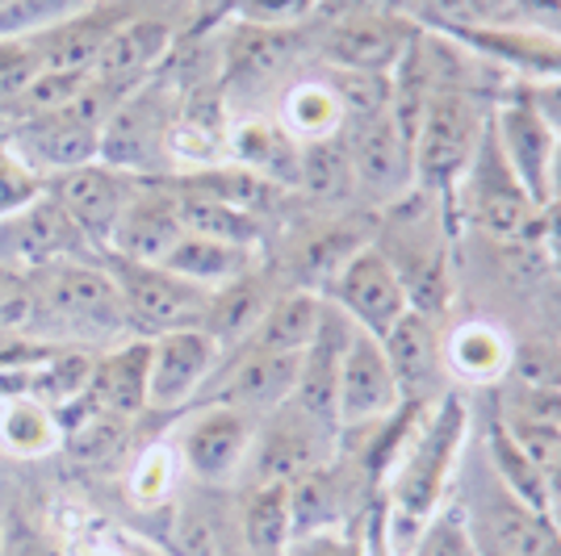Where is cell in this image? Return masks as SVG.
<instances>
[{
	"label": "cell",
	"mask_w": 561,
	"mask_h": 556,
	"mask_svg": "<svg viewBox=\"0 0 561 556\" xmlns=\"http://www.w3.org/2000/svg\"><path fill=\"white\" fill-rule=\"evenodd\" d=\"M356 331L381 339L390 326L411 310L407 285L398 277V268L390 264V255L377 243H360L356 252L328 277V285L319 289Z\"/></svg>",
	"instance_id": "cell-6"
},
{
	"label": "cell",
	"mask_w": 561,
	"mask_h": 556,
	"mask_svg": "<svg viewBox=\"0 0 561 556\" xmlns=\"http://www.w3.org/2000/svg\"><path fill=\"white\" fill-rule=\"evenodd\" d=\"M482 556H499V553H494V548H486V544H482Z\"/></svg>",
	"instance_id": "cell-49"
},
{
	"label": "cell",
	"mask_w": 561,
	"mask_h": 556,
	"mask_svg": "<svg viewBox=\"0 0 561 556\" xmlns=\"http://www.w3.org/2000/svg\"><path fill=\"white\" fill-rule=\"evenodd\" d=\"M38 76H43V63L34 55L30 34H0V117L22 101Z\"/></svg>",
	"instance_id": "cell-37"
},
{
	"label": "cell",
	"mask_w": 561,
	"mask_h": 556,
	"mask_svg": "<svg viewBox=\"0 0 561 556\" xmlns=\"http://www.w3.org/2000/svg\"><path fill=\"white\" fill-rule=\"evenodd\" d=\"M280 556H285V553H280Z\"/></svg>",
	"instance_id": "cell-52"
},
{
	"label": "cell",
	"mask_w": 561,
	"mask_h": 556,
	"mask_svg": "<svg viewBox=\"0 0 561 556\" xmlns=\"http://www.w3.org/2000/svg\"><path fill=\"white\" fill-rule=\"evenodd\" d=\"M84 255L96 252L68 218V209L47 193L18 213L0 218V264L4 268L34 273V268H47L59 259H84Z\"/></svg>",
	"instance_id": "cell-11"
},
{
	"label": "cell",
	"mask_w": 561,
	"mask_h": 556,
	"mask_svg": "<svg viewBox=\"0 0 561 556\" xmlns=\"http://www.w3.org/2000/svg\"><path fill=\"white\" fill-rule=\"evenodd\" d=\"M335 452H340V436L302 415L294 402H285L280 410L256 422L239 486H294L319 464L335 461Z\"/></svg>",
	"instance_id": "cell-5"
},
{
	"label": "cell",
	"mask_w": 561,
	"mask_h": 556,
	"mask_svg": "<svg viewBox=\"0 0 561 556\" xmlns=\"http://www.w3.org/2000/svg\"><path fill=\"white\" fill-rule=\"evenodd\" d=\"M30 277V339L59 344V348H114L122 339H135L126 323V305L101 255L59 259L47 268L25 273Z\"/></svg>",
	"instance_id": "cell-1"
},
{
	"label": "cell",
	"mask_w": 561,
	"mask_h": 556,
	"mask_svg": "<svg viewBox=\"0 0 561 556\" xmlns=\"http://www.w3.org/2000/svg\"><path fill=\"white\" fill-rule=\"evenodd\" d=\"M168 273L185 277L188 285L202 289H222L231 280L256 273V247H239V243H222V239H206V234H181L176 247L160 259Z\"/></svg>",
	"instance_id": "cell-29"
},
{
	"label": "cell",
	"mask_w": 561,
	"mask_h": 556,
	"mask_svg": "<svg viewBox=\"0 0 561 556\" xmlns=\"http://www.w3.org/2000/svg\"><path fill=\"white\" fill-rule=\"evenodd\" d=\"M202 498H185L172 510V556H248L239 535V514L218 507L210 486Z\"/></svg>",
	"instance_id": "cell-27"
},
{
	"label": "cell",
	"mask_w": 561,
	"mask_h": 556,
	"mask_svg": "<svg viewBox=\"0 0 561 556\" xmlns=\"http://www.w3.org/2000/svg\"><path fill=\"white\" fill-rule=\"evenodd\" d=\"M352 489H356V482H352V477H344L340 452H335V461L319 464L314 473L298 477V482L289 486V514H294V535L335 532V528H348V519H352Z\"/></svg>",
	"instance_id": "cell-26"
},
{
	"label": "cell",
	"mask_w": 561,
	"mask_h": 556,
	"mask_svg": "<svg viewBox=\"0 0 561 556\" xmlns=\"http://www.w3.org/2000/svg\"><path fill=\"white\" fill-rule=\"evenodd\" d=\"M9 4H13V0H0V13H4V9H9Z\"/></svg>",
	"instance_id": "cell-51"
},
{
	"label": "cell",
	"mask_w": 561,
	"mask_h": 556,
	"mask_svg": "<svg viewBox=\"0 0 561 556\" xmlns=\"http://www.w3.org/2000/svg\"><path fill=\"white\" fill-rule=\"evenodd\" d=\"M486 117L478 109V96L469 93L461 59H448L445 76L436 84V93L423 109V121L411 142V160H415V188L445 197L461 185L469 163L478 155V147L486 139Z\"/></svg>",
	"instance_id": "cell-3"
},
{
	"label": "cell",
	"mask_w": 561,
	"mask_h": 556,
	"mask_svg": "<svg viewBox=\"0 0 561 556\" xmlns=\"http://www.w3.org/2000/svg\"><path fill=\"white\" fill-rule=\"evenodd\" d=\"M558 528H561V523H558Z\"/></svg>",
	"instance_id": "cell-53"
},
{
	"label": "cell",
	"mask_w": 561,
	"mask_h": 556,
	"mask_svg": "<svg viewBox=\"0 0 561 556\" xmlns=\"http://www.w3.org/2000/svg\"><path fill=\"white\" fill-rule=\"evenodd\" d=\"M306 30H268V25L231 22L227 43H222V84L231 93L285 89L289 71L306 50Z\"/></svg>",
	"instance_id": "cell-14"
},
{
	"label": "cell",
	"mask_w": 561,
	"mask_h": 556,
	"mask_svg": "<svg viewBox=\"0 0 561 556\" xmlns=\"http://www.w3.org/2000/svg\"><path fill=\"white\" fill-rule=\"evenodd\" d=\"M147 377H151V344L122 339L89 364V381H84L80 402L96 415L130 422L147 410Z\"/></svg>",
	"instance_id": "cell-21"
},
{
	"label": "cell",
	"mask_w": 561,
	"mask_h": 556,
	"mask_svg": "<svg viewBox=\"0 0 561 556\" xmlns=\"http://www.w3.org/2000/svg\"><path fill=\"white\" fill-rule=\"evenodd\" d=\"M285 556H360V532L335 528V532L294 535Z\"/></svg>",
	"instance_id": "cell-42"
},
{
	"label": "cell",
	"mask_w": 561,
	"mask_h": 556,
	"mask_svg": "<svg viewBox=\"0 0 561 556\" xmlns=\"http://www.w3.org/2000/svg\"><path fill=\"white\" fill-rule=\"evenodd\" d=\"M252 436H256V418H248L234 406H222V402H206L202 410L185 418L172 452L197 486L227 489L243 473Z\"/></svg>",
	"instance_id": "cell-8"
},
{
	"label": "cell",
	"mask_w": 561,
	"mask_h": 556,
	"mask_svg": "<svg viewBox=\"0 0 561 556\" xmlns=\"http://www.w3.org/2000/svg\"><path fill=\"white\" fill-rule=\"evenodd\" d=\"M101 259L122 293L126 323H130L135 339H160L168 331H188V326L206 323L210 289L188 285L185 277L168 273L164 264H139V259L114 252H101Z\"/></svg>",
	"instance_id": "cell-4"
},
{
	"label": "cell",
	"mask_w": 561,
	"mask_h": 556,
	"mask_svg": "<svg viewBox=\"0 0 561 556\" xmlns=\"http://www.w3.org/2000/svg\"><path fill=\"white\" fill-rule=\"evenodd\" d=\"M9 556H68L50 535H38V532H25L22 540H13V548Z\"/></svg>",
	"instance_id": "cell-44"
},
{
	"label": "cell",
	"mask_w": 561,
	"mask_h": 556,
	"mask_svg": "<svg viewBox=\"0 0 561 556\" xmlns=\"http://www.w3.org/2000/svg\"><path fill=\"white\" fill-rule=\"evenodd\" d=\"M197 4H210V9H218V0H197Z\"/></svg>",
	"instance_id": "cell-50"
},
{
	"label": "cell",
	"mask_w": 561,
	"mask_h": 556,
	"mask_svg": "<svg viewBox=\"0 0 561 556\" xmlns=\"http://www.w3.org/2000/svg\"><path fill=\"white\" fill-rule=\"evenodd\" d=\"M314 0H218V18L239 25H268V30H306L314 22Z\"/></svg>",
	"instance_id": "cell-36"
},
{
	"label": "cell",
	"mask_w": 561,
	"mask_h": 556,
	"mask_svg": "<svg viewBox=\"0 0 561 556\" xmlns=\"http://www.w3.org/2000/svg\"><path fill=\"white\" fill-rule=\"evenodd\" d=\"M30 318H34L30 277L18 273V268H4V264H0V344L30 339Z\"/></svg>",
	"instance_id": "cell-40"
},
{
	"label": "cell",
	"mask_w": 561,
	"mask_h": 556,
	"mask_svg": "<svg viewBox=\"0 0 561 556\" xmlns=\"http://www.w3.org/2000/svg\"><path fill=\"white\" fill-rule=\"evenodd\" d=\"M461 181H473L469 213H473L478 231H486L499 243H515L519 234L533 227L540 206L507 172V163L499 160V151H494L491 142V126H486V139H482V147H478V155H473V163H469V172Z\"/></svg>",
	"instance_id": "cell-18"
},
{
	"label": "cell",
	"mask_w": 561,
	"mask_h": 556,
	"mask_svg": "<svg viewBox=\"0 0 561 556\" xmlns=\"http://www.w3.org/2000/svg\"><path fill=\"white\" fill-rule=\"evenodd\" d=\"M340 139L348 147L352 172H356V193H365L377 206H394L415 188V160L411 142L398 130L394 114H374L360 121H344Z\"/></svg>",
	"instance_id": "cell-9"
},
{
	"label": "cell",
	"mask_w": 561,
	"mask_h": 556,
	"mask_svg": "<svg viewBox=\"0 0 561 556\" xmlns=\"http://www.w3.org/2000/svg\"><path fill=\"white\" fill-rule=\"evenodd\" d=\"M43 193H47V181L0 139V218H9V213L25 209L30 201H38Z\"/></svg>",
	"instance_id": "cell-39"
},
{
	"label": "cell",
	"mask_w": 561,
	"mask_h": 556,
	"mask_svg": "<svg viewBox=\"0 0 561 556\" xmlns=\"http://www.w3.org/2000/svg\"><path fill=\"white\" fill-rule=\"evenodd\" d=\"M130 13L105 0V4H84V9H68L64 18L30 30V43L43 71H68V76H93L96 59L105 43L114 38V30L126 22Z\"/></svg>",
	"instance_id": "cell-16"
},
{
	"label": "cell",
	"mask_w": 561,
	"mask_h": 556,
	"mask_svg": "<svg viewBox=\"0 0 561 556\" xmlns=\"http://www.w3.org/2000/svg\"><path fill=\"white\" fill-rule=\"evenodd\" d=\"M59 422L34 397H4L0 406V448L13 456H47L59 448Z\"/></svg>",
	"instance_id": "cell-34"
},
{
	"label": "cell",
	"mask_w": 561,
	"mask_h": 556,
	"mask_svg": "<svg viewBox=\"0 0 561 556\" xmlns=\"http://www.w3.org/2000/svg\"><path fill=\"white\" fill-rule=\"evenodd\" d=\"M298 151L302 147L280 130L277 117L273 121L252 117L227 130V160L273 188H298Z\"/></svg>",
	"instance_id": "cell-24"
},
{
	"label": "cell",
	"mask_w": 561,
	"mask_h": 556,
	"mask_svg": "<svg viewBox=\"0 0 561 556\" xmlns=\"http://www.w3.org/2000/svg\"><path fill=\"white\" fill-rule=\"evenodd\" d=\"M411 556H482V540L473 532L461 498H448L436 514H427Z\"/></svg>",
	"instance_id": "cell-35"
},
{
	"label": "cell",
	"mask_w": 561,
	"mask_h": 556,
	"mask_svg": "<svg viewBox=\"0 0 561 556\" xmlns=\"http://www.w3.org/2000/svg\"><path fill=\"white\" fill-rule=\"evenodd\" d=\"M528 105L537 109V117L561 139V76H549V80H533L528 84Z\"/></svg>",
	"instance_id": "cell-43"
},
{
	"label": "cell",
	"mask_w": 561,
	"mask_h": 556,
	"mask_svg": "<svg viewBox=\"0 0 561 556\" xmlns=\"http://www.w3.org/2000/svg\"><path fill=\"white\" fill-rule=\"evenodd\" d=\"M122 544H126V556H172V553H164V548L139 540V535H122Z\"/></svg>",
	"instance_id": "cell-46"
},
{
	"label": "cell",
	"mask_w": 561,
	"mask_h": 556,
	"mask_svg": "<svg viewBox=\"0 0 561 556\" xmlns=\"http://www.w3.org/2000/svg\"><path fill=\"white\" fill-rule=\"evenodd\" d=\"M310 50L323 59V68L352 76H394L402 55L420 38L411 18H328L310 22Z\"/></svg>",
	"instance_id": "cell-7"
},
{
	"label": "cell",
	"mask_w": 561,
	"mask_h": 556,
	"mask_svg": "<svg viewBox=\"0 0 561 556\" xmlns=\"http://www.w3.org/2000/svg\"><path fill=\"white\" fill-rule=\"evenodd\" d=\"M176 201H181V222H185L188 234H206V239H222V243H239V247H256L260 243L256 213L227 206V201L206 197V193H188V188H176Z\"/></svg>",
	"instance_id": "cell-32"
},
{
	"label": "cell",
	"mask_w": 561,
	"mask_h": 556,
	"mask_svg": "<svg viewBox=\"0 0 561 556\" xmlns=\"http://www.w3.org/2000/svg\"><path fill=\"white\" fill-rule=\"evenodd\" d=\"M151 344V377H147V410H185L218 372L222 348L202 326L168 331Z\"/></svg>",
	"instance_id": "cell-12"
},
{
	"label": "cell",
	"mask_w": 561,
	"mask_h": 556,
	"mask_svg": "<svg viewBox=\"0 0 561 556\" xmlns=\"http://www.w3.org/2000/svg\"><path fill=\"white\" fill-rule=\"evenodd\" d=\"M328 314V298L319 289H289V293H273V302L264 310V318L256 323V331L248 335V344L239 348H256V351H285V356H302L319 326Z\"/></svg>",
	"instance_id": "cell-23"
},
{
	"label": "cell",
	"mask_w": 561,
	"mask_h": 556,
	"mask_svg": "<svg viewBox=\"0 0 561 556\" xmlns=\"http://www.w3.org/2000/svg\"><path fill=\"white\" fill-rule=\"evenodd\" d=\"M172 38H176L172 22H164V18H135L130 13L114 30V38L105 43V50H101L93 80L105 84V89H117V93H135L139 84H147V76L168 59Z\"/></svg>",
	"instance_id": "cell-22"
},
{
	"label": "cell",
	"mask_w": 561,
	"mask_h": 556,
	"mask_svg": "<svg viewBox=\"0 0 561 556\" xmlns=\"http://www.w3.org/2000/svg\"><path fill=\"white\" fill-rule=\"evenodd\" d=\"M298 193H306L314 206H348L356 197V172L340 135L306 142L298 151Z\"/></svg>",
	"instance_id": "cell-31"
},
{
	"label": "cell",
	"mask_w": 561,
	"mask_h": 556,
	"mask_svg": "<svg viewBox=\"0 0 561 556\" xmlns=\"http://www.w3.org/2000/svg\"><path fill=\"white\" fill-rule=\"evenodd\" d=\"M139 185V176H126L110 163H84V167H71L47 181V197H55L59 206L68 209V218L80 227V234L89 239V247L96 255L110 247V234H114L122 209L130 201V193Z\"/></svg>",
	"instance_id": "cell-13"
},
{
	"label": "cell",
	"mask_w": 561,
	"mask_h": 556,
	"mask_svg": "<svg viewBox=\"0 0 561 556\" xmlns=\"http://www.w3.org/2000/svg\"><path fill=\"white\" fill-rule=\"evenodd\" d=\"M549 514H553V523H561V498H553V507H549Z\"/></svg>",
	"instance_id": "cell-48"
},
{
	"label": "cell",
	"mask_w": 561,
	"mask_h": 556,
	"mask_svg": "<svg viewBox=\"0 0 561 556\" xmlns=\"http://www.w3.org/2000/svg\"><path fill=\"white\" fill-rule=\"evenodd\" d=\"M482 461L491 464V473L512 489L519 502L537 510H549V486H545V473H540L537 461H528V452L507 436L503 422H491V436H486V448H482Z\"/></svg>",
	"instance_id": "cell-33"
},
{
	"label": "cell",
	"mask_w": 561,
	"mask_h": 556,
	"mask_svg": "<svg viewBox=\"0 0 561 556\" xmlns=\"http://www.w3.org/2000/svg\"><path fill=\"white\" fill-rule=\"evenodd\" d=\"M469 406L457 390L436 397L432 406H420L415 427L398 448L394 464L386 473V507L407 510L415 519H427L453 498V477L466 456Z\"/></svg>",
	"instance_id": "cell-2"
},
{
	"label": "cell",
	"mask_w": 561,
	"mask_h": 556,
	"mask_svg": "<svg viewBox=\"0 0 561 556\" xmlns=\"http://www.w3.org/2000/svg\"><path fill=\"white\" fill-rule=\"evenodd\" d=\"M491 142L499 151V160L507 163L515 181L524 185V193L549 206V160H553V142L558 135L537 117V109L528 105V96L519 101H503L491 117Z\"/></svg>",
	"instance_id": "cell-20"
},
{
	"label": "cell",
	"mask_w": 561,
	"mask_h": 556,
	"mask_svg": "<svg viewBox=\"0 0 561 556\" xmlns=\"http://www.w3.org/2000/svg\"><path fill=\"white\" fill-rule=\"evenodd\" d=\"M381 351L390 360V372L398 381V394L407 406H432L436 397L448 394V369H445V331L436 318L420 310H407L386 335Z\"/></svg>",
	"instance_id": "cell-15"
},
{
	"label": "cell",
	"mask_w": 561,
	"mask_h": 556,
	"mask_svg": "<svg viewBox=\"0 0 561 556\" xmlns=\"http://www.w3.org/2000/svg\"><path fill=\"white\" fill-rule=\"evenodd\" d=\"M314 22L328 18H411V0H314Z\"/></svg>",
	"instance_id": "cell-41"
},
{
	"label": "cell",
	"mask_w": 561,
	"mask_h": 556,
	"mask_svg": "<svg viewBox=\"0 0 561 556\" xmlns=\"http://www.w3.org/2000/svg\"><path fill=\"white\" fill-rule=\"evenodd\" d=\"M239 535L248 556H280L294 540L289 486H243L239 502Z\"/></svg>",
	"instance_id": "cell-30"
},
{
	"label": "cell",
	"mask_w": 561,
	"mask_h": 556,
	"mask_svg": "<svg viewBox=\"0 0 561 556\" xmlns=\"http://www.w3.org/2000/svg\"><path fill=\"white\" fill-rule=\"evenodd\" d=\"M176 452L164 448V443H156V448H147L135 468H130V498L139 502V507H160L172 498V489H176Z\"/></svg>",
	"instance_id": "cell-38"
},
{
	"label": "cell",
	"mask_w": 561,
	"mask_h": 556,
	"mask_svg": "<svg viewBox=\"0 0 561 556\" xmlns=\"http://www.w3.org/2000/svg\"><path fill=\"white\" fill-rule=\"evenodd\" d=\"M298 369H302V356H285V351H256V348H239L227 369L214 372L218 390H214L210 402H222V406H234L248 418H264L280 410L289 397H294V385H298Z\"/></svg>",
	"instance_id": "cell-19"
},
{
	"label": "cell",
	"mask_w": 561,
	"mask_h": 556,
	"mask_svg": "<svg viewBox=\"0 0 561 556\" xmlns=\"http://www.w3.org/2000/svg\"><path fill=\"white\" fill-rule=\"evenodd\" d=\"M277 126L298 147L335 139L344 130V105H340L331 76H298V80H289L277 96Z\"/></svg>",
	"instance_id": "cell-25"
},
{
	"label": "cell",
	"mask_w": 561,
	"mask_h": 556,
	"mask_svg": "<svg viewBox=\"0 0 561 556\" xmlns=\"http://www.w3.org/2000/svg\"><path fill=\"white\" fill-rule=\"evenodd\" d=\"M181 234H185V222H181L176 188L168 185V181L147 176V181H139L135 193H130V201L122 209V218H117L105 252L139 259V264H160V259L176 247Z\"/></svg>",
	"instance_id": "cell-17"
},
{
	"label": "cell",
	"mask_w": 561,
	"mask_h": 556,
	"mask_svg": "<svg viewBox=\"0 0 561 556\" xmlns=\"http://www.w3.org/2000/svg\"><path fill=\"white\" fill-rule=\"evenodd\" d=\"M515 364L512 339L494 323H461L445 331V369L448 381H466V385H494L503 381Z\"/></svg>",
	"instance_id": "cell-28"
},
{
	"label": "cell",
	"mask_w": 561,
	"mask_h": 556,
	"mask_svg": "<svg viewBox=\"0 0 561 556\" xmlns=\"http://www.w3.org/2000/svg\"><path fill=\"white\" fill-rule=\"evenodd\" d=\"M549 201H561V139L553 142V160H549Z\"/></svg>",
	"instance_id": "cell-45"
},
{
	"label": "cell",
	"mask_w": 561,
	"mask_h": 556,
	"mask_svg": "<svg viewBox=\"0 0 561 556\" xmlns=\"http://www.w3.org/2000/svg\"><path fill=\"white\" fill-rule=\"evenodd\" d=\"M407 402L398 394V381L390 372V360L381 351V339L352 326L348 348L340 360V390H335V418L340 436L348 431H369L377 422L398 415Z\"/></svg>",
	"instance_id": "cell-10"
},
{
	"label": "cell",
	"mask_w": 561,
	"mask_h": 556,
	"mask_svg": "<svg viewBox=\"0 0 561 556\" xmlns=\"http://www.w3.org/2000/svg\"><path fill=\"white\" fill-rule=\"evenodd\" d=\"M537 556H561V528L553 532V540H549V544H545V548H540Z\"/></svg>",
	"instance_id": "cell-47"
}]
</instances>
